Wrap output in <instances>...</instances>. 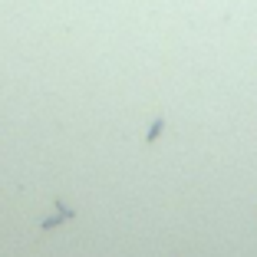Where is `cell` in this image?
I'll list each match as a JSON object with an SVG mask.
<instances>
[{
	"instance_id": "obj_1",
	"label": "cell",
	"mask_w": 257,
	"mask_h": 257,
	"mask_svg": "<svg viewBox=\"0 0 257 257\" xmlns=\"http://www.w3.org/2000/svg\"><path fill=\"white\" fill-rule=\"evenodd\" d=\"M53 208H56V211L50 214V218H43V221H40V231H43V234L56 231V227H60V224H66V221H76V208H69V204L63 201V198H53Z\"/></svg>"
},
{
	"instance_id": "obj_2",
	"label": "cell",
	"mask_w": 257,
	"mask_h": 257,
	"mask_svg": "<svg viewBox=\"0 0 257 257\" xmlns=\"http://www.w3.org/2000/svg\"><path fill=\"white\" fill-rule=\"evenodd\" d=\"M162 132H165V112H159L155 119H152L149 132H145V145H155V142L162 139Z\"/></svg>"
}]
</instances>
